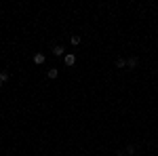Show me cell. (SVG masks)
I'll list each match as a JSON object with an SVG mask.
<instances>
[{
    "mask_svg": "<svg viewBox=\"0 0 158 156\" xmlns=\"http://www.w3.org/2000/svg\"><path fill=\"white\" fill-rule=\"evenodd\" d=\"M116 68H127V59L118 57V59H116Z\"/></svg>",
    "mask_w": 158,
    "mask_h": 156,
    "instance_id": "7",
    "label": "cell"
},
{
    "mask_svg": "<svg viewBox=\"0 0 158 156\" xmlns=\"http://www.w3.org/2000/svg\"><path fill=\"white\" fill-rule=\"evenodd\" d=\"M124 154H135V145H127V152Z\"/></svg>",
    "mask_w": 158,
    "mask_h": 156,
    "instance_id": "9",
    "label": "cell"
},
{
    "mask_svg": "<svg viewBox=\"0 0 158 156\" xmlns=\"http://www.w3.org/2000/svg\"><path fill=\"white\" fill-rule=\"evenodd\" d=\"M63 63H65V65H74V63H76V55H74V53H65V55H63Z\"/></svg>",
    "mask_w": 158,
    "mask_h": 156,
    "instance_id": "1",
    "label": "cell"
},
{
    "mask_svg": "<svg viewBox=\"0 0 158 156\" xmlns=\"http://www.w3.org/2000/svg\"><path fill=\"white\" fill-rule=\"evenodd\" d=\"M70 42H72V47H78V44H80V36H76V34H74V36L70 38Z\"/></svg>",
    "mask_w": 158,
    "mask_h": 156,
    "instance_id": "6",
    "label": "cell"
},
{
    "mask_svg": "<svg viewBox=\"0 0 158 156\" xmlns=\"http://www.w3.org/2000/svg\"><path fill=\"white\" fill-rule=\"evenodd\" d=\"M116 156H124V154H122V152H118V154H116Z\"/></svg>",
    "mask_w": 158,
    "mask_h": 156,
    "instance_id": "10",
    "label": "cell"
},
{
    "mask_svg": "<svg viewBox=\"0 0 158 156\" xmlns=\"http://www.w3.org/2000/svg\"><path fill=\"white\" fill-rule=\"evenodd\" d=\"M2 84H4V82H0V86H2Z\"/></svg>",
    "mask_w": 158,
    "mask_h": 156,
    "instance_id": "11",
    "label": "cell"
},
{
    "mask_svg": "<svg viewBox=\"0 0 158 156\" xmlns=\"http://www.w3.org/2000/svg\"><path fill=\"white\" fill-rule=\"evenodd\" d=\"M44 61H47V57H44V53H36V55H34V63H36V65H42Z\"/></svg>",
    "mask_w": 158,
    "mask_h": 156,
    "instance_id": "3",
    "label": "cell"
},
{
    "mask_svg": "<svg viewBox=\"0 0 158 156\" xmlns=\"http://www.w3.org/2000/svg\"><path fill=\"white\" fill-rule=\"evenodd\" d=\"M9 80V72H0V82H6Z\"/></svg>",
    "mask_w": 158,
    "mask_h": 156,
    "instance_id": "8",
    "label": "cell"
},
{
    "mask_svg": "<svg viewBox=\"0 0 158 156\" xmlns=\"http://www.w3.org/2000/svg\"><path fill=\"white\" fill-rule=\"evenodd\" d=\"M47 76H49L51 80H55V78H57V76H59V70H57V68H51L49 72H47Z\"/></svg>",
    "mask_w": 158,
    "mask_h": 156,
    "instance_id": "5",
    "label": "cell"
},
{
    "mask_svg": "<svg viewBox=\"0 0 158 156\" xmlns=\"http://www.w3.org/2000/svg\"><path fill=\"white\" fill-rule=\"evenodd\" d=\"M137 65H139V59H137V57H129V59H127V68H129V70H135Z\"/></svg>",
    "mask_w": 158,
    "mask_h": 156,
    "instance_id": "2",
    "label": "cell"
},
{
    "mask_svg": "<svg viewBox=\"0 0 158 156\" xmlns=\"http://www.w3.org/2000/svg\"><path fill=\"white\" fill-rule=\"evenodd\" d=\"M53 55H57V57H61V55H65V48L61 47V44H57V47H53Z\"/></svg>",
    "mask_w": 158,
    "mask_h": 156,
    "instance_id": "4",
    "label": "cell"
}]
</instances>
